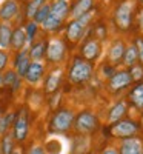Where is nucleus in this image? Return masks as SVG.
Masks as SVG:
<instances>
[{"mask_svg":"<svg viewBox=\"0 0 143 154\" xmlns=\"http://www.w3.org/2000/svg\"><path fill=\"white\" fill-rule=\"evenodd\" d=\"M45 56V43L43 42H38L35 43L31 49H29V57L32 60H40Z\"/></svg>","mask_w":143,"mask_h":154,"instance_id":"b1692460","label":"nucleus"},{"mask_svg":"<svg viewBox=\"0 0 143 154\" xmlns=\"http://www.w3.org/2000/svg\"><path fill=\"white\" fill-rule=\"evenodd\" d=\"M19 12V5L16 0H5L3 5L0 6V19L3 22H8L11 19H14Z\"/></svg>","mask_w":143,"mask_h":154,"instance_id":"6e6552de","label":"nucleus"},{"mask_svg":"<svg viewBox=\"0 0 143 154\" xmlns=\"http://www.w3.org/2000/svg\"><path fill=\"white\" fill-rule=\"evenodd\" d=\"M141 2H143V0H141Z\"/></svg>","mask_w":143,"mask_h":154,"instance_id":"79ce46f5","label":"nucleus"},{"mask_svg":"<svg viewBox=\"0 0 143 154\" xmlns=\"http://www.w3.org/2000/svg\"><path fill=\"white\" fill-rule=\"evenodd\" d=\"M99 53H100V45H99L97 40H89V42L83 46V56H85V59H88V60L96 59V57L99 56Z\"/></svg>","mask_w":143,"mask_h":154,"instance_id":"a211bd4d","label":"nucleus"},{"mask_svg":"<svg viewBox=\"0 0 143 154\" xmlns=\"http://www.w3.org/2000/svg\"><path fill=\"white\" fill-rule=\"evenodd\" d=\"M12 152V137L8 134L3 137L2 142V154H11Z\"/></svg>","mask_w":143,"mask_h":154,"instance_id":"c756f323","label":"nucleus"},{"mask_svg":"<svg viewBox=\"0 0 143 154\" xmlns=\"http://www.w3.org/2000/svg\"><path fill=\"white\" fill-rule=\"evenodd\" d=\"M63 2H66V0H63Z\"/></svg>","mask_w":143,"mask_h":154,"instance_id":"a19ab883","label":"nucleus"},{"mask_svg":"<svg viewBox=\"0 0 143 154\" xmlns=\"http://www.w3.org/2000/svg\"><path fill=\"white\" fill-rule=\"evenodd\" d=\"M91 17H93V12H86V14H83V16H80L79 19H77V22H79V25H82V26L85 28L86 25H88V22L91 20Z\"/></svg>","mask_w":143,"mask_h":154,"instance_id":"72a5a7b5","label":"nucleus"},{"mask_svg":"<svg viewBox=\"0 0 143 154\" xmlns=\"http://www.w3.org/2000/svg\"><path fill=\"white\" fill-rule=\"evenodd\" d=\"M8 53L5 49H0V71L2 69H5L6 68V65H8Z\"/></svg>","mask_w":143,"mask_h":154,"instance_id":"473e14b6","label":"nucleus"},{"mask_svg":"<svg viewBox=\"0 0 143 154\" xmlns=\"http://www.w3.org/2000/svg\"><path fill=\"white\" fill-rule=\"evenodd\" d=\"M143 152V146H141V140L129 137L120 146V154H141Z\"/></svg>","mask_w":143,"mask_h":154,"instance_id":"9d476101","label":"nucleus"},{"mask_svg":"<svg viewBox=\"0 0 143 154\" xmlns=\"http://www.w3.org/2000/svg\"><path fill=\"white\" fill-rule=\"evenodd\" d=\"M91 6H93V0H79V2H77V5L74 6L71 16H72L74 19H79L80 16L89 12Z\"/></svg>","mask_w":143,"mask_h":154,"instance_id":"f3484780","label":"nucleus"},{"mask_svg":"<svg viewBox=\"0 0 143 154\" xmlns=\"http://www.w3.org/2000/svg\"><path fill=\"white\" fill-rule=\"evenodd\" d=\"M35 31H37V23L35 22H29L28 23V26H26V40L28 42H32V38L35 35Z\"/></svg>","mask_w":143,"mask_h":154,"instance_id":"7c9ffc66","label":"nucleus"},{"mask_svg":"<svg viewBox=\"0 0 143 154\" xmlns=\"http://www.w3.org/2000/svg\"><path fill=\"white\" fill-rule=\"evenodd\" d=\"M102 154H119V152H117V149H114V148H106Z\"/></svg>","mask_w":143,"mask_h":154,"instance_id":"e433bc0d","label":"nucleus"},{"mask_svg":"<svg viewBox=\"0 0 143 154\" xmlns=\"http://www.w3.org/2000/svg\"><path fill=\"white\" fill-rule=\"evenodd\" d=\"M49 14H51V6L43 3L40 8H38V11L34 14V17H32V19H34V22H35V23H43V22H45V19H46Z\"/></svg>","mask_w":143,"mask_h":154,"instance_id":"5701e85b","label":"nucleus"},{"mask_svg":"<svg viewBox=\"0 0 143 154\" xmlns=\"http://www.w3.org/2000/svg\"><path fill=\"white\" fill-rule=\"evenodd\" d=\"M28 154H45V151H43V148H42V146L34 145V146H31V149H29V152H28Z\"/></svg>","mask_w":143,"mask_h":154,"instance_id":"f704fd0d","label":"nucleus"},{"mask_svg":"<svg viewBox=\"0 0 143 154\" xmlns=\"http://www.w3.org/2000/svg\"><path fill=\"white\" fill-rule=\"evenodd\" d=\"M137 51H138V57L141 59V62H143V40H141V38H138V40H137Z\"/></svg>","mask_w":143,"mask_h":154,"instance_id":"c9c22d12","label":"nucleus"},{"mask_svg":"<svg viewBox=\"0 0 143 154\" xmlns=\"http://www.w3.org/2000/svg\"><path fill=\"white\" fill-rule=\"evenodd\" d=\"M131 12H132V5L129 2H123L115 12V22L119 25V28L126 29L129 28V23H131Z\"/></svg>","mask_w":143,"mask_h":154,"instance_id":"20e7f679","label":"nucleus"},{"mask_svg":"<svg viewBox=\"0 0 143 154\" xmlns=\"http://www.w3.org/2000/svg\"><path fill=\"white\" fill-rule=\"evenodd\" d=\"M14 139L17 140H25L28 136V117L26 111H20L17 117L14 119Z\"/></svg>","mask_w":143,"mask_h":154,"instance_id":"39448f33","label":"nucleus"},{"mask_svg":"<svg viewBox=\"0 0 143 154\" xmlns=\"http://www.w3.org/2000/svg\"><path fill=\"white\" fill-rule=\"evenodd\" d=\"M82 32H83V26H82V25H79L77 20L71 22V25L68 26V38H69V40L71 42H77L82 37Z\"/></svg>","mask_w":143,"mask_h":154,"instance_id":"aec40b11","label":"nucleus"},{"mask_svg":"<svg viewBox=\"0 0 143 154\" xmlns=\"http://www.w3.org/2000/svg\"><path fill=\"white\" fill-rule=\"evenodd\" d=\"M9 86L12 91H16V89L20 86V75L16 72V71H6L3 74V86Z\"/></svg>","mask_w":143,"mask_h":154,"instance_id":"dca6fc26","label":"nucleus"},{"mask_svg":"<svg viewBox=\"0 0 143 154\" xmlns=\"http://www.w3.org/2000/svg\"><path fill=\"white\" fill-rule=\"evenodd\" d=\"M60 23H62V20H59L57 17H54V16H48L46 19H45V22L42 23V26H43V29H46V31H54V29H57L59 26H60Z\"/></svg>","mask_w":143,"mask_h":154,"instance_id":"a878e982","label":"nucleus"},{"mask_svg":"<svg viewBox=\"0 0 143 154\" xmlns=\"http://www.w3.org/2000/svg\"><path fill=\"white\" fill-rule=\"evenodd\" d=\"M43 71H45V68L40 62H31L26 69V74H25V79L29 83H37L43 77Z\"/></svg>","mask_w":143,"mask_h":154,"instance_id":"1a4fd4ad","label":"nucleus"},{"mask_svg":"<svg viewBox=\"0 0 143 154\" xmlns=\"http://www.w3.org/2000/svg\"><path fill=\"white\" fill-rule=\"evenodd\" d=\"M68 3L63 2V0H57V2H54V5L51 6V16L57 17L59 20H63L65 17L68 16Z\"/></svg>","mask_w":143,"mask_h":154,"instance_id":"4468645a","label":"nucleus"},{"mask_svg":"<svg viewBox=\"0 0 143 154\" xmlns=\"http://www.w3.org/2000/svg\"><path fill=\"white\" fill-rule=\"evenodd\" d=\"M31 63V57H29V53L26 49L25 51H20V54L17 56V60H16V72L20 75V77H25L26 74V69Z\"/></svg>","mask_w":143,"mask_h":154,"instance_id":"f8f14e48","label":"nucleus"},{"mask_svg":"<svg viewBox=\"0 0 143 154\" xmlns=\"http://www.w3.org/2000/svg\"><path fill=\"white\" fill-rule=\"evenodd\" d=\"M2 86H3V74L0 72V88H2Z\"/></svg>","mask_w":143,"mask_h":154,"instance_id":"58836bf2","label":"nucleus"},{"mask_svg":"<svg viewBox=\"0 0 143 154\" xmlns=\"http://www.w3.org/2000/svg\"><path fill=\"white\" fill-rule=\"evenodd\" d=\"M60 79H62V69H54V71H51V74L48 75V79H46V91L48 93H54L59 83H60Z\"/></svg>","mask_w":143,"mask_h":154,"instance_id":"2eb2a0df","label":"nucleus"},{"mask_svg":"<svg viewBox=\"0 0 143 154\" xmlns=\"http://www.w3.org/2000/svg\"><path fill=\"white\" fill-rule=\"evenodd\" d=\"M14 119H16L14 114H6L3 119H0V134H2V136H5L8 133L9 126H11V123H12Z\"/></svg>","mask_w":143,"mask_h":154,"instance_id":"cd10ccee","label":"nucleus"},{"mask_svg":"<svg viewBox=\"0 0 143 154\" xmlns=\"http://www.w3.org/2000/svg\"><path fill=\"white\" fill-rule=\"evenodd\" d=\"M123 57H125V65H134V63L137 62V59H138V51H137V48L132 45V46H129L126 51H125V54H123Z\"/></svg>","mask_w":143,"mask_h":154,"instance_id":"4be33fe9","label":"nucleus"},{"mask_svg":"<svg viewBox=\"0 0 143 154\" xmlns=\"http://www.w3.org/2000/svg\"><path fill=\"white\" fill-rule=\"evenodd\" d=\"M131 100L134 102V105L137 108H143V85H138L132 94H131Z\"/></svg>","mask_w":143,"mask_h":154,"instance_id":"bb28decb","label":"nucleus"},{"mask_svg":"<svg viewBox=\"0 0 143 154\" xmlns=\"http://www.w3.org/2000/svg\"><path fill=\"white\" fill-rule=\"evenodd\" d=\"M141 154H143V152H141Z\"/></svg>","mask_w":143,"mask_h":154,"instance_id":"37998d69","label":"nucleus"},{"mask_svg":"<svg viewBox=\"0 0 143 154\" xmlns=\"http://www.w3.org/2000/svg\"><path fill=\"white\" fill-rule=\"evenodd\" d=\"M131 79L132 80H140L141 77H143V68L141 66H132V69H131Z\"/></svg>","mask_w":143,"mask_h":154,"instance_id":"2f4dec72","label":"nucleus"},{"mask_svg":"<svg viewBox=\"0 0 143 154\" xmlns=\"http://www.w3.org/2000/svg\"><path fill=\"white\" fill-rule=\"evenodd\" d=\"M131 80L132 79H131V75H129V72L120 71V72H115L111 77L109 85H111L112 89H122V88H125V86H128L129 83H131Z\"/></svg>","mask_w":143,"mask_h":154,"instance_id":"9b49d317","label":"nucleus"},{"mask_svg":"<svg viewBox=\"0 0 143 154\" xmlns=\"http://www.w3.org/2000/svg\"><path fill=\"white\" fill-rule=\"evenodd\" d=\"M74 122V117H72V112L68 111V109H62L59 112H56V116L53 117V130L54 131H59V133H63L69 130V126L72 125Z\"/></svg>","mask_w":143,"mask_h":154,"instance_id":"f03ea898","label":"nucleus"},{"mask_svg":"<svg viewBox=\"0 0 143 154\" xmlns=\"http://www.w3.org/2000/svg\"><path fill=\"white\" fill-rule=\"evenodd\" d=\"M11 154H22V151H20V149H12Z\"/></svg>","mask_w":143,"mask_h":154,"instance_id":"ea45409f","label":"nucleus"},{"mask_svg":"<svg viewBox=\"0 0 143 154\" xmlns=\"http://www.w3.org/2000/svg\"><path fill=\"white\" fill-rule=\"evenodd\" d=\"M43 3H45V0H31L29 5H28V8H26V16H28L29 19H32L34 14L38 11V8H40Z\"/></svg>","mask_w":143,"mask_h":154,"instance_id":"c85d7f7f","label":"nucleus"},{"mask_svg":"<svg viewBox=\"0 0 143 154\" xmlns=\"http://www.w3.org/2000/svg\"><path fill=\"white\" fill-rule=\"evenodd\" d=\"M96 126H97V119L89 112H82L75 120V128L80 133H89L96 130Z\"/></svg>","mask_w":143,"mask_h":154,"instance_id":"423d86ee","label":"nucleus"},{"mask_svg":"<svg viewBox=\"0 0 143 154\" xmlns=\"http://www.w3.org/2000/svg\"><path fill=\"white\" fill-rule=\"evenodd\" d=\"M125 54V45L122 42H115L112 46H111V51H109V59L111 62L117 63Z\"/></svg>","mask_w":143,"mask_h":154,"instance_id":"412c9836","label":"nucleus"},{"mask_svg":"<svg viewBox=\"0 0 143 154\" xmlns=\"http://www.w3.org/2000/svg\"><path fill=\"white\" fill-rule=\"evenodd\" d=\"M125 109H126V105L123 103V102H120V103H117L112 109H111V114H109V122H117L122 116L125 114Z\"/></svg>","mask_w":143,"mask_h":154,"instance_id":"393cba45","label":"nucleus"},{"mask_svg":"<svg viewBox=\"0 0 143 154\" xmlns=\"http://www.w3.org/2000/svg\"><path fill=\"white\" fill-rule=\"evenodd\" d=\"M91 72H93V66H91L88 62L77 59V60L74 62L72 68H71L69 77H71L72 82L80 83V82H85V80L89 79V77H91Z\"/></svg>","mask_w":143,"mask_h":154,"instance_id":"f257e3e1","label":"nucleus"},{"mask_svg":"<svg viewBox=\"0 0 143 154\" xmlns=\"http://www.w3.org/2000/svg\"><path fill=\"white\" fill-rule=\"evenodd\" d=\"M137 133V126L131 120H122L112 128V134L115 137H132Z\"/></svg>","mask_w":143,"mask_h":154,"instance_id":"0eeeda50","label":"nucleus"},{"mask_svg":"<svg viewBox=\"0 0 143 154\" xmlns=\"http://www.w3.org/2000/svg\"><path fill=\"white\" fill-rule=\"evenodd\" d=\"M11 28L8 23H0V48H8L11 45Z\"/></svg>","mask_w":143,"mask_h":154,"instance_id":"6ab92c4d","label":"nucleus"},{"mask_svg":"<svg viewBox=\"0 0 143 154\" xmlns=\"http://www.w3.org/2000/svg\"><path fill=\"white\" fill-rule=\"evenodd\" d=\"M65 56V45L60 38H51L46 46V57L49 62H60Z\"/></svg>","mask_w":143,"mask_h":154,"instance_id":"7ed1b4c3","label":"nucleus"},{"mask_svg":"<svg viewBox=\"0 0 143 154\" xmlns=\"http://www.w3.org/2000/svg\"><path fill=\"white\" fill-rule=\"evenodd\" d=\"M140 28L143 31V12H141V16H140Z\"/></svg>","mask_w":143,"mask_h":154,"instance_id":"4c0bfd02","label":"nucleus"},{"mask_svg":"<svg viewBox=\"0 0 143 154\" xmlns=\"http://www.w3.org/2000/svg\"><path fill=\"white\" fill-rule=\"evenodd\" d=\"M25 43H26V32H25L23 28H17L16 31H12L11 34V45L12 49H16V51H22Z\"/></svg>","mask_w":143,"mask_h":154,"instance_id":"ddd939ff","label":"nucleus"}]
</instances>
